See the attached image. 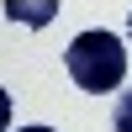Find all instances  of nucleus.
<instances>
[{
    "instance_id": "nucleus-1",
    "label": "nucleus",
    "mask_w": 132,
    "mask_h": 132,
    "mask_svg": "<svg viewBox=\"0 0 132 132\" xmlns=\"http://www.w3.org/2000/svg\"><path fill=\"white\" fill-rule=\"evenodd\" d=\"M63 69H69V79L85 95H106V90H116L127 79V42L116 32H106V27L79 32L69 42V53H63Z\"/></svg>"
},
{
    "instance_id": "nucleus-2",
    "label": "nucleus",
    "mask_w": 132,
    "mask_h": 132,
    "mask_svg": "<svg viewBox=\"0 0 132 132\" xmlns=\"http://www.w3.org/2000/svg\"><path fill=\"white\" fill-rule=\"evenodd\" d=\"M5 16H11V21H27V27H42L48 16H58V5H21V0H11Z\"/></svg>"
},
{
    "instance_id": "nucleus-3",
    "label": "nucleus",
    "mask_w": 132,
    "mask_h": 132,
    "mask_svg": "<svg viewBox=\"0 0 132 132\" xmlns=\"http://www.w3.org/2000/svg\"><path fill=\"white\" fill-rule=\"evenodd\" d=\"M111 127L116 132H132V90H122V101L111 106Z\"/></svg>"
},
{
    "instance_id": "nucleus-4",
    "label": "nucleus",
    "mask_w": 132,
    "mask_h": 132,
    "mask_svg": "<svg viewBox=\"0 0 132 132\" xmlns=\"http://www.w3.org/2000/svg\"><path fill=\"white\" fill-rule=\"evenodd\" d=\"M5 127H11V95L0 90V132H5Z\"/></svg>"
},
{
    "instance_id": "nucleus-5",
    "label": "nucleus",
    "mask_w": 132,
    "mask_h": 132,
    "mask_svg": "<svg viewBox=\"0 0 132 132\" xmlns=\"http://www.w3.org/2000/svg\"><path fill=\"white\" fill-rule=\"evenodd\" d=\"M21 132H53V127H21Z\"/></svg>"
},
{
    "instance_id": "nucleus-6",
    "label": "nucleus",
    "mask_w": 132,
    "mask_h": 132,
    "mask_svg": "<svg viewBox=\"0 0 132 132\" xmlns=\"http://www.w3.org/2000/svg\"><path fill=\"white\" fill-rule=\"evenodd\" d=\"M127 37H132V16H127Z\"/></svg>"
}]
</instances>
